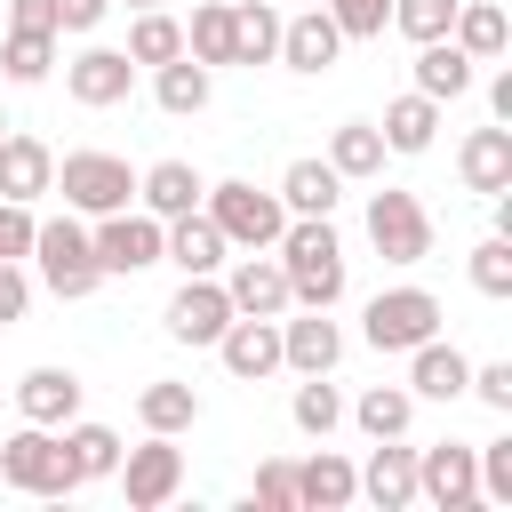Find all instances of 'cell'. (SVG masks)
I'll return each mask as SVG.
<instances>
[{
  "mask_svg": "<svg viewBox=\"0 0 512 512\" xmlns=\"http://www.w3.org/2000/svg\"><path fill=\"white\" fill-rule=\"evenodd\" d=\"M272 256H280V272H288V296H296V304H312V312H336V304H344L352 264H344V240H336V224H328V216H288V224H280V240H272Z\"/></svg>",
  "mask_w": 512,
  "mask_h": 512,
  "instance_id": "cell-1",
  "label": "cell"
},
{
  "mask_svg": "<svg viewBox=\"0 0 512 512\" xmlns=\"http://www.w3.org/2000/svg\"><path fill=\"white\" fill-rule=\"evenodd\" d=\"M32 264H40V288L64 296V304H80V296L104 288V272H96V240H88V216H72V208L32 224Z\"/></svg>",
  "mask_w": 512,
  "mask_h": 512,
  "instance_id": "cell-2",
  "label": "cell"
},
{
  "mask_svg": "<svg viewBox=\"0 0 512 512\" xmlns=\"http://www.w3.org/2000/svg\"><path fill=\"white\" fill-rule=\"evenodd\" d=\"M0 480H8L16 496H40V504L80 496V472H72V456H64V440H56L48 424H24V432L0 440Z\"/></svg>",
  "mask_w": 512,
  "mask_h": 512,
  "instance_id": "cell-3",
  "label": "cell"
},
{
  "mask_svg": "<svg viewBox=\"0 0 512 512\" xmlns=\"http://www.w3.org/2000/svg\"><path fill=\"white\" fill-rule=\"evenodd\" d=\"M48 192H64L72 216H112V208H136V168L120 152H64Z\"/></svg>",
  "mask_w": 512,
  "mask_h": 512,
  "instance_id": "cell-4",
  "label": "cell"
},
{
  "mask_svg": "<svg viewBox=\"0 0 512 512\" xmlns=\"http://www.w3.org/2000/svg\"><path fill=\"white\" fill-rule=\"evenodd\" d=\"M440 296L432 288H416V280H400V288H376L368 296V312H360V336L376 344V352H416L424 336H440Z\"/></svg>",
  "mask_w": 512,
  "mask_h": 512,
  "instance_id": "cell-5",
  "label": "cell"
},
{
  "mask_svg": "<svg viewBox=\"0 0 512 512\" xmlns=\"http://www.w3.org/2000/svg\"><path fill=\"white\" fill-rule=\"evenodd\" d=\"M200 208H208V224H216L232 248H272V240H280V224H288L280 192H256L248 176H224V184H208V192H200Z\"/></svg>",
  "mask_w": 512,
  "mask_h": 512,
  "instance_id": "cell-6",
  "label": "cell"
},
{
  "mask_svg": "<svg viewBox=\"0 0 512 512\" xmlns=\"http://www.w3.org/2000/svg\"><path fill=\"white\" fill-rule=\"evenodd\" d=\"M368 248L384 256V264H424L432 256V216H424V200L416 192H400V184H384V192H368Z\"/></svg>",
  "mask_w": 512,
  "mask_h": 512,
  "instance_id": "cell-7",
  "label": "cell"
},
{
  "mask_svg": "<svg viewBox=\"0 0 512 512\" xmlns=\"http://www.w3.org/2000/svg\"><path fill=\"white\" fill-rule=\"evenodd\" d=\"M88 240H96V272L104 280H136V272L160 264V216H144V208L88 216Z\"/></svg>",
  "mask_w": 512,
  "mask_h": 512,
  "instance_id": "cell-8",
  "label": "cell"
},
{
  "mask_svg": "<svg viewBox=\"0 0 512 512\" xmlns=\"http://www.w3.org/2000/svg\"><path fill=\"white\" fill-rule=\"evenodd\" d=\"M120 496H128V512H160V504H176V488H184V448H176V432H144V448H120Z\"/></svg>",
  "mask_w": 512,
  "mask_h": 512,
  "instance_id": "cell-9",
  "label": "cell"
},
{
  "mask_svg": "<svg viewBox=\"0 0 512 512\" xmlns=\"http://www.w3.org/2000/svg\"><path fill=\"white\" fill-rule=\"evenodd\" d=\"M416 504H440V512H472L480 504V456H472V440L416 448Z\"/></svg>",
  "mask_w": 512,
  "mask_h": 512,
  "instance_id": "cell-10",
  "label": "cell"
},
{
  "mask_svg": "<svg viewBox=\"0 0 512 512\" xmlns=\"http://www.w3.org/2000/svg\"><path fill=\"white\" fill-rule=\"evenodd\" d=\"M224 296H232V312H248V320H280V312H296V296H288V272H280V256L272 248H240V256H224Z\"/></svg>",
  "mask_w": 512,
  "mask_h": 512,
  "instance_id": "cell-11",
  "label": "cell"
},
{
  "mask_svg": "<svg viewBox=\"0 0 512 512\" xmlns=\"http://www.w3.org/2000/svg\"><path fill=\"white\" fill-rule=\"evenodd\" d=\"M168 336L176 344H216L224 328H232V296H224V280L216 272H184V288L168 296Z\"/></svg>",
  "mask_w": 512,
  "mask_h": 512,
  "instance_id": "cell-12",
  "label": "cell"
},
{
  "mask_svg": "<svg viewBox=\"0 0 512 512\" xmlns=\"http://www.w3.org/2000/svg\"><path fill=\"white\" fill-rule=\"evenodd\" d=\"M336 56H344V32H336V16H328V8L280 16V56H272V64H288V72L320 80V72H336Z\"/></svg>",
  "mask_w": 512,
  "mask_h": 512,
  "instance_id": "cell-13",
  "label": "cell"
},
{
  "mask_svg": "<svg viewBox=\"0 0 512 512\" xmlns=\"http://www.w3.org/2000/svg\"><path fill=\"white\" fill-rule=\"evenodd\" d=\"M336 360H344V328L328 320V312H280V368H296V376H336Z\"/></svg>",
  "mask_w": 512,
  "mask_h": 512,
  "instance_id": "cell-14",
  "label": "cell"
},
{
  "mask_svg": "<svg viewBox=\"0 0 512 512\" xmlns=\"http://www.w3.org/2000/svg\"><path fill=\"white\" fill-rule=\"evenodd\" d=\"M64 88H72V104L104 112V104H128L136 64H128V48H80V56L64 64Z\"/></svg>",
  "mask_w": 512,
  "mask_h": 512,
  "instance_id": "cell-15",
  "label": "cell"
},
{
  "mask_svg": "<svg viewBox=\"0 0 512 512\" xmlns=\"http://www.w3.org/2000/svg\"><path fill=\"white\" fill-rule=\"evenodd\" d=\"M80 392H88V384H80L72 368L40 360V368H24V376H16V416L56 432V424H72V416H80Z\"/></svg>",
  "mask_w": 512,
  "mask_h": 512,
  "instance_id": "cell-16",
  "label": "cell"
},
{
  "mask_svg": "<svg viewBox=\"0 0 512 512\" xmlns=\"http://www.w3.org/2000/svg\"><path fill=\"white\" fill-rule=\"evenodd\" d=\"M456 176H464V192H480V200L512 192V128H504V120L472 128V136L456 144Z\"/></svg>",
  "mask_w": 512,
  "mask_h": 512,
  "instance_id": "cell-17",
  "label": "cell"
},
{
  "mask_svg": "<svg viewBox=\"0 0 512 512\" xmlns=\"http://www.w3.org/2000/svg\"><path fill=\"white\" fill-rule=\"evenodd\" d=\"M216 360H224L240 384L280 376V320H248V312H232V328L216 336Z\"/></svg>",
  "mask_w": 512,
  "mask_h": 512,
  "instance_id": "cell-18",
  "label": "cell"
},
{
  "mask_svg": "<svg viewBox=\"0 0 512 512\" xmlns=\"http://www.w3.org/2000/svg\"><path fill=\"white\" fill-rule=\"evenodd\" d=\"M360 496H368L376 512H408V504H416V448H408V432L368 448V464H360Z\"/></svg>",
  "mask_w": 512,
  "mask_h": 512,
  "instance_id": "cell-19",
  "label": "cell"
},
{
  "mask_svg": "<svg viewBox=\"0 0 512 512\" xmlns=\"http://www.w3.org/2000/svg\"><path fill=\"white\" fill-rule=\"evenodd\" d=\"M224 256H232V240L208 224V208L160 224V264H176V272H224Z\"/></svg>",
  "mask_w": 512,
  "mask_h": 512,
  "instance_id": "cell-20",
  "label": "cell"
},
{
  "mask_svg": "<svg viewBox=\"0 0 512 512\" xmlns=\"http://www.w3.org/2000/svg\"><path fill=\"white\" fill-rule=\"evenodd\" d=\"M352 496H360V464H352V456L312 448V456L296 464V512H344Z\"/></svg>",
  "mask_w": 512,
  "mask_h": 512,
  "instance_id": "cell-21",
  "label": "cell"
},
{
  "mask_svg": "<svg viewBox=\"0 0 512 512\" xmlns=\"http://www.w3.org/2000/svg\"><path fill=\"white\" fill-rule=\"evenodd\" d=\"M200 192H208V176H200L192 160H152V168L136 176V208L160 216V224H168V216H192Z\"/></svg>",
  "mask_w": 512,
  "mask_h": 512,
  "instance_id": "cell-22",
  "label": "cell"
},
{
  "mask_svg": "<svg viewBox=\"0 0 512 512\" xmlns=\"http://www.w3.org/2000/svg\"><path fill=\"white\" fill-rule=\"evenodd\" d=\"M48 184H56V152H48L40 136L8 128V136H0V200H40Z\"/></svg>",
  "mask_w": 512,
  "mask_h": 512,
  "instance_id": "cell-23",
  "label": "cell"
},
{
  "mask_svg": "<svg viewBox=\"0 0 512 512\" xmlns=\"http://www.w3.org/2000/svg\"><path fill=\"white\" fill-rule=\"evenodd\" d=\"M464 384H472V360H464L456 344L424 336V344L408 352V392H416V400H464Z\"/></svg>",
  "mask_w": 512,
  "mask_h": 512,
  "instance_id": "cell-24",
  "label": "cell"
},
{
  "mask_svg": "<svg viewBox=\"0 0 512 512\" xmlns=\"http://www.w3.org/2000/svg\"><path fill=\"white\" fill-rule=\"evenodd\" d=\"M448 40H456L472 64H496V56L512 48V16H504V0H456V24H448Z\"/></svg>",
  "mask_w": 512,
  "mask_h": 512,
  "instance_id": "cell-25",
  "label": "cell"
},
{
  "mask_svg": "<svg viewBox=\"0 0 512 512\" xmlns=\"http://www.w3.org/2000/svg\"><path fill=\"white\" fill-rule=\"evenodd\" d=\"M472 80H480V64H472L456 40H416V96H432V104H456Z\"/></svg>",
  "mask_w": 512,
  "mask_h": 512,
  "instance_id": "cell-26",
  "label": "cell"
},
{
  "mask_svg": "<svg viewBox=\"0 0 512 512\" xmlns=\"http://www.w3.org/2000/svg\"><path fill=\"white\" fill-rule=\"evenodd\" d=\"M208 96H216V72H208L200 56H168V64H152V104H160V112L192 120V112H208Z\"/></svg>",
  "mask_w": 512,
  "mask_h": 512,
  "instance_id": "cell-27",
  "label": "cell"
},
{
  "mask_svg": "<svg viewBox=\"0 0 512 512\" xmlns=\"http://www.w3.org/2000/svg\"><path fill=\"white\" fill-rule=\"evenodd\" d=\"M376 136H384V152H400V160H416V152H432V136H440V104L432 96H392L384 104V120H376Z\"/></svg>",
  "mask_w": 512,
  "mask_h": 512,
  "instance_id": "cell-28",
  "label": "cell"
},
{
  "mask_svg": "<svg viewBox=\"0 0 512 512\" xmlns=\"http://www.w3.org/2000/svg\"><path fill=\"white\" fill-rule=\"evenodd\" d=\"M272 192H280V208H288V216H336V200H344V176H336L328 160H288Z\"/></svg>",
  "mask_w": 512,
  "mask_h": 512,
  "instance_id": "cell-29",
  "label": "cell"
},
{
  "mask_svg": "<svg viewBox=\"0 0 512 512\" xmlns=\"http://www.w3.org/2000/svg\"><path fill=\"white\" fill-rule=\"evenodd\" d=\"M136 424H144V432H192V424H200V392H192L184 376H152V384L136 392Z\"/></svg>",
  "mask_w": 512,
  "mask_h": 512,
  "instance_id": "cell-30",
  "label": "cell"
},
{
  "mask_svg": "<svg viewBox=\"0 0 512 512\" xmlns=\"http://www.w3.org/2000/svg\"><path fill=\"white\" fill-rule=\"evenodd\" d=\"M56 440H64V456H72L80 488L120 472V432H112V424H88V416H72V424H56Z\"/></svg>",
  "mask_w": 512,
  "mask_h": 512,
  "instance_id": "cell-31",
  "label": "cell"
},
{
  "mask_svg": "<svg viewBox=\"0 0 512 512\" xmlns=\"http://www.w3.org/2000/svg\"><path fill=\"white\" fill-rule=\"evenodd\" d=\"M344 416H352L368 440H400V432L416 424V392H408V384H368V392H360Z\"/></svg>",
  "mask_w": 512,
  "mask_h": 512,
  "instance_id": "cell-32",
  "label": "cell"
},
{
  "mask_svg": "<svg viewBox=\"0 0 512 512\" xmlns=\"http://www.w3.org/2000/svg\"><path fill=\"white\" fill-rule=\"evenodd\" d=\"M328 168H336L344 184L384 176V136H376V120H344V128L328 136Z\"/></svg>",
  "mask_w": 512,
  "mask_h": 512,
  "instance_id": "cell-33",
  "label": "cell"
},
{
  "mask_svg": "<svg viewBox=\"0 0 512 512\" xmlns=\"http://www.w3.org/2000/svg\"><path fill=\"white\" fill-rule=\"evenodd\" d=\"M272 56H280V8L232 0V64H272Z\"/></svg>",
  "mask_w": 512,
  "mask_h": 512,
  "instance_id": "cell-34",
  "label": "cell"
},
{
  "mask_svg": "<svg viewBox=\"0 0 512 512\" xmlns=\"http://www.w3.org/2000/svg\"><path fill=\"white\" fill-rule=\"evenodd\" d=\"M0 72H8L16 88H40V80L56 72V32H24V24H8V40H0Z\"/></svg>",
  "mask_w": 512,
  "mask_h": 512,
  "instance_id": "cell-35",
  "label": "cell"
},
{
  "mask_svg": "<svg viewBox=\"0 0 512 512\" xmlns=\"http://www.w3.org/2000/svg\"><path fill=\"white\" fill-rule=\"evenodd\" d=\"M288 424H296L304 440H328V432L344 424V392H336L328 376H304V384L288 392Z\"/></svg>",
  "mask_w": 512,
  "mask_h": 512,
  "instance_id": "cell-36",
  "label": "cell"
},
{
  "mask_svg": "<svg viewBox=\"0 0 512 512\" xmlns=\"http://www.w3.org/2000/svg\"><path fill=\"white\" fill-rule=\"evenodd\" d=\"M184 56H200L208 72L232 64V0H200L192 24H184Z\"/></svg>",
  "mask_w": 512,
  "mask_h": 512,
  "instance_id": "cell-37",
  "label": "cell"
},
{
  "mask_svg": "<svg viewBox=\"0 0 512 512\" xmlns=\"http://www.w3.org/2000/svg\"><path fill=\"white\" fill-rule=\"evenodd\" d=\"M168 56H184V24H176L168 8H136V24H128V64H168Z\"/></svg>",
  "mask_w": 512,
  "mask_h": 512,
  "instance_id": "cell-38",
  "label": "cell"
},
{
  "mask_svg": "<svg viewBox=\"0 0 512 512\" xmlns=\"http://www.w3.org/2000/svg\"><path fill=\"white\" fill-rule=\"evenodd\" d=\"M464 272H472V288H480V296H512V240H504V232H488V240L472 248V264H464Z\"/></svg>",
  "mask_w": 512,
  "mask_h": 512,
  "instance_id": "cell-39",
  "label": "cell"
},
{
  "mask_svg": "<svg viewBox=\"0 0 512 512\" xmlns=\"http://www.w3.org/2000/svg\"><path fill=\"white\" fill-rule=\"evenodd\" d=\"M448 24H456V0H392V32L408 40H448Z\"/></svg>",
  "mask_w": 512,
  "mask_h": 512,
  "instance_id": "cell-40",
  "label": "cell"
},
{
  "mask_svg": "<svg viewBox=\"0 0 512 512\" xmlns=\"http://www.w3.org/2000/svg\"><path fill=\"white\" fill-rule=\"evenodd\" d=\"M472 456H480V504H504L512 512V432L504 440H480Z\"/></svg>",
  "mask_w": 512,
  "mask_h": 512,
  "instance_id": "cell-41",
  "label": "cell"
},
{
  "mask_svg": "<svg viewBox=\"0 0 512 512\" xmlns=\"http://www.w3.org/2000/svg\"><path fill=\"white\" fill-rule=\"evenodd\" d=\"M248 504H256V512H296V464H288V456H264Z\"/></svg>",
  "mask_w": 512,
  "mask_h": 512,
  "instance_id": "cell-42",
  "label": "cell"
},
{
  "mask_svg": "<svg viewBox=\"0 0 512 512\" xmlns=\"http://www.w3.org/2000/svg\"><path fill=\"white\" fill-rule=\"evenodd\" d=\"M320 8L336 16L344 40H384V24H392V0H320Z\"/></svg>",
  "mask_w": 512,
  "mask_h": 512,
  "instance_id": "cell-43",
  "label": "cell"
},
{
  "mask_svg": "<svg viewBox=\"0 0 512 512\" xmlns=\"http://www.w3.org/2000/svg\"><path fill=\"white\" fill-rule=\"evenodd\" d=\"M32 312V272H24V256H0V328H16Z\"/></svg>",
  "mask_w": 512,
  "mask_h": 512,
  "instance_id": "cell-44",
  "label": "cell"
},
{
  "mask_svg": "<svg viewBox=\"0 0 512 512\" xmlns=\"http://www.w3.org/2000/svg\"><path fill=\"white\" fill-rule=\"evenodd\" d=\"M480 408H496V416H512V360H488V368H472V384H464Z\"/></svg>",
  "mask_w": 512,
  "mask_h": 512,
  "instance_id": "cell-45",
  "label": "cell"
},
{
  "mask_svg": "<svg viewBox=\"0 0 512 512\" xmlns=\"http://www.w3.org/2000/svg\"><path fill=\"white\" fill-rule=\"evenodd\" d=\"M32 200H0V256H32Z\"/></svg>",
  "mask_w": 512,
  "mask_h": 512,
  "instance_id": "cell-46",
  "label": "cell"
},
{
  "mask_svg": "<svg viewBox=\"0 0 512 512\" xmlns=\"http://www.w3.org/2000/svg\"><path fill=\"white\" fill-rule=\"evenodd\" d=\"M104 8H112V0H56V40H64V32H96Z\"/></svg>",
  "mask_w": 512,
  "mask_h": 512,
  "instance_id": "cell-47",
  "label": "cell"
},
{
  "mask_svg": "<svg viewBox=\"0 0 512 512\" xmlns=\"http://www.w3.org/2000/svg\"><path fill=\"white\" fill-rule=\"evenodd\" d=\"M8 24H24V32H56V0H8Z\"/></svg>",
  "mask_w": 512,
  "mask_h": 512,
  "instance_id": "cell-48",
  "label": "cell"
},
{
  "mask_svg": "<svg viewBox=\"0 0 512 512\" xmlns=\"http://www.w3.org/2000/svg\"><path fill=\"white\" fill-rule=\"evenodd\" d=\"M488 112L512 128V72H496V80H488Z\"/></svg>",
  "mask_w": 512,
  "mask_h": 512,
  "instance_id": "cell-49",
  "label": "cell"
},
{
  "mask_svg": "<svg viewBox=\"0 0 512 512\" xmlns=\"http://www.w3.org/2000/svg\"><path fill=\"white\" fill-rule=\"evenodd\" d=\"M128 8H168V0H128Z\"/></svg>",
  "mask_w": 512,
  "mask_h": 512,
  "instance_id": "cell-50",
  "label": "cell"
},
{
  "mask_svg": "<svg viewBox=\"0 0 512 512\" xmlns=\"http://www.w3.org/2000/svg\"><path fill=\"white\" fill-rule=\"evenodd\" d=\"M8 128H16V120H8V112H0V136H8Z\"/></svg>",
  "mask_w": 512,
  "mask_h": 512,
  "instance_id": "cell-51",
  "label": "cell"
}]
</instances>
